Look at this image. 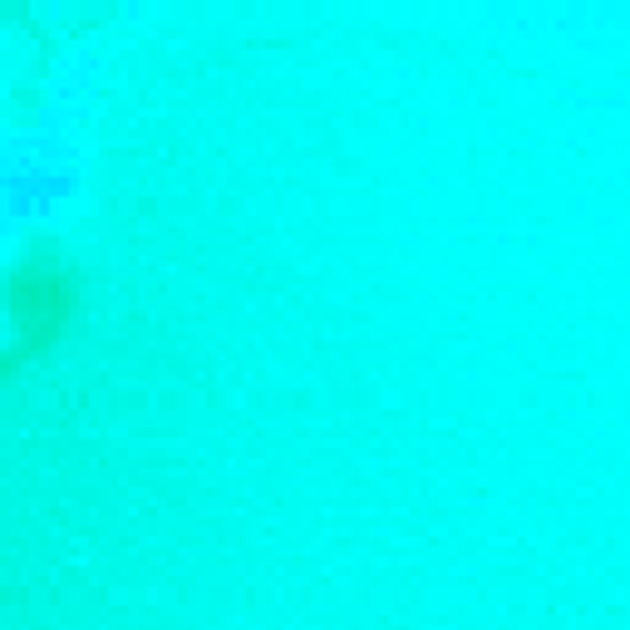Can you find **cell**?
Returning <instances> with one entry per match:
<instances>
[{
    "label": "cell",
    "mask_w": 630,
    "mask_h": 630,
    "mask_svg": "<svg viewBox=\"0 0 630 630\" xmlns=\"http://www.w3.org/2000/svg\"><path fill=\"white\" fill-rule=\"evenodd\" d=\"M79 316V271L54 236H30L5 277V380H21L69 340Z\"/></svg>",
    "instance_id": "obj_1"
}]
</instances>
